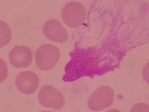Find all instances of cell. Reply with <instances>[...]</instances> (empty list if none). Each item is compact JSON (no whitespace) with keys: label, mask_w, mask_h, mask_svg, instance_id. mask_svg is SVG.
Masks as SVG:
<instances>
[{"label":"cell","mask_w":149,"mask_h":112,"mask_svg":"<svg viewBox=\"0 0 149 112\" xmlns=\"http://www.w3.org/2000/svg\"><path fill=\"white\" fill-rule=\"evenodd\" d=\"M60 56L61 52L57 46L51 44L42 45L36 51V66L42 71L52 70L58 63Z\"/></svg>","instance_id":"cell-1"},{"label":"cell","mask_w":149,"mask_h":112,"mask_svg":"<svg viewBox=\"0 0 149 112\" xmlns=\"http://www.w3.org/2000/svg\"><path fill=\"white\" fill-rule=\"evenodd\" d=\"M61 17L70 28H78L82 26L86 17V10L81 3L71 2L66 4L61 11Z\"/></svg>","instance_id":"cell-2"},{"label":"cell","mask_w":149,"mask_h":112,"mask_svg":"<svg viewBox=\"0 0 149 112\" xmlns=\"http://www.w3.org/2000/svg\"><path fill=\"white\" fill-rule=\"evenodd\" d=\"M114 90L109 86H101L93 92L88 99V108L93 111L110 107L114 101Z\"/></svg>","instance_id":"cell-3"},{"label":"cell","mask_w":149,"mask_h":112,"mask_svg":"<svg viewBox=\"0 0 149 112\" xmlns=\"http://www.w3.org/2000/svg\"><path fill=\"white\" fill-rule=\"evenodd\" d=\"M38 101L42 106L59 110L64 106V97L57 88L52 85L43 86L38 93Z\"/></svg>","instance_id":"cell-4"},{"label":"cell","mask_w":149,"mask_h":112,"mask_svg":"<svg viewBox=\"0 0 149 112\" xmlns=\"http://www.w3.org/2000/svg\"><path fill=\"white\" fill-rule=\"evenodd\" d=\"M39 78L32 71H23L17 75L15 84L19 92L29 95L36 91L39 86Z\"/></svg>","instance_id":"cell-5"},{"label":"cell","mask_w":149,"mask_h":112,"mask_svg":"<svg viewBox=\"0 0 149 112\" xmlns=\"http://www.w3.org/2000/svg\"><path fill=\"white\" fill-rule=\"evenodd\" d=\"M42 32L46 38L54 42L65 43L69 38L66 29L57 20H48L42 27Z\"/></svg>","instance_id":"cell-6"},{"label":"cell","mask_w":149,"mask_h":112,"mask_svg":"<svg viewBox=\"0 0 149 112\" xmlns=\"http://www.w3.org/2000/svg\"><path fill=\"white\" fill-rule=\"evenodd\" d=\"M8 58L16 68L27 67L32 62V52L27 46H17L10 50Z\"/></svg>","instance_id":"cell-7"},{"label":"cell","mask_w":149,"mask_h":112,"mask_svg":"<svg viewBox=\"0 0 149 112\" xmlns=\"http://www.w3.org/2000/svg\"><path fill=\"white\" fill-rule=\"evenodd\" d=\"M11 38V31L6 22L0 20V48L4 47Z\"/></svg>","instance_id":"cell-8"},{"label":"cell","mask_w":149,"mask_h":112,"mask_svg":"<svg viewBox=\"0 0 149 112\" xmlns=\"http://www.w3.org/2000/svg\"><path fill=\"white\" fill-rule=\"evenodd\" d=\"M8 70L7 64L5 61L0 58V83L2 82L7 78Z\"/></svg>","instance_id":"cell-9"},{"label":"cell","mask_w":149,"mask_h":112,"mask_svg":"<svg viewBox=\"0 0 149 112\" xmlns=\"http://www.w3.org/2000/svg\"><path fill=\"white\" fill-rule=\"evenodd\" d=\"M130 112H149V105L146 103H137L133 105Z\"/></svg>","instance_id":"cell-10"},{"label":"cell","mask_w":149,"mask_h":112,"mask_svg":"<svg viewBox=\"0 0 149 112\" xmlns=\"http://www.w3.org/2000/svg\"><path fill=\"white\" fill-rule=\"evenodd\" d=\"M142 77L148 84H149V62L146 64L142 69Z\"/></svg>","instance_id":"cell-11"},{"label":"cell","mask_w":149,"mask_h":112,"mask_svg":"<svg viewBox=\"0 0 149 112\" xmlns=\"http://www.w3.org/2000/svg\"><path fill=\"white\" fill-rule=\"evenodd\" d=\"M106 112H121V111L119 110H118V109L113 108V109H112V110H110L108 111H106Z\"/></svg>","instance_id":"cell-12"},{"label":"cell","mask_w":149,"mask_h":112,"mask_svg":"<svg viewBox=\"0 0 149 112\" xmlns=\"http://www.w3.org/2000/svg\"><path fill=\"white\" fill-rule=\"evenodd\" d=\"M40 112H52V111H40Z\"/></svg>","instance_id":"cell-13"}]
</instances>
